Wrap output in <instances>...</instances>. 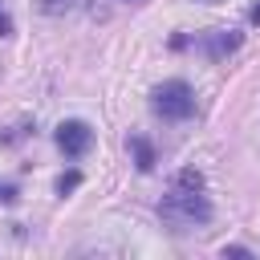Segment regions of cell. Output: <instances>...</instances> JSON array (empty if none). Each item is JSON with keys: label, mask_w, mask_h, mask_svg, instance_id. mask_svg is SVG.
<instances>
[{"label": "cell", "mask_w": 260, "mask_h": 260, "mask_svg": "<svg viewBox=\"0 0 260 260\" xmlns=\"http://www.w3.org/2000/svg\"><path fill=\"white\" fill-rule=\"evenodd\" d=\"M158 215L171 228H195V223H207L211 219V199L203 195V175L195 167H187V171L175 175V187L162 195Z\"/></svg>", "instance_id": "obj_1"}, {"label": "cell", "mask_w": 260, "mask_h": 260, "mask_svg": "<svg viewBox=\"0 0 260 260\" xmlns=\"http://www.w3.org/2000/svg\"><path fill=\"white\" fill-rule=\"evenodd\" d=\"M223 256H252L248 248H240V244H232V248H223Z\"/></svg>", "instance_id": "obj_10"}, {"label": "cell", "mask_w": 260, "mask_h": 260, "mask_svg": "<svg viewBox=\"0 0 260 260\" xmlns=\"http://www.w3.org/2000/svg\"><path fill=\"white\" fill-rule=\"evenodd\" d=\"M150 106H154L158 118H167V122H183V118L195 114V89H191L183 77H171V81H162V85L150 93Z\"/></svg>", "instance_id": "obj_2"}, {"label": "cell", "mask_w": 260, "mask_h": 260, "mask_svg": "<svg viewBox=\"0 0 260 260\" xmlns=\"http://www.w3.org/2000/svg\"><path fill=\"white\" fill-rule=\"evenodd\" d=\"M240 45H244V37H240L236 28H211V32H203V41H199V49H203L211 61H223V57H232Z\"/></svg>", "instance_id": "obj_4"}, {"label": "cell", "mask_w": 260, "mask_h": 260, "mask_svg": "<svg viewBox=\"0 0 260 260\" xmlns=\"http://www.w3.org/2000/svg\"><path fill=\"white\" fill-rule=\"evenodd\" d=\"M12 16H8V8H4V0H0V37H12Z\"/></svg>", "instance_id": "obj_8"}, {"label": "cell", "mask_w": 260, "mask_h": 260, "mask_svg": "<svg viewBox=\"0 0 260 260\" xmlns=\"http://www.w3.org/2000/svg\"><path fill=\"white\" fill-rule=\"evenodd\" d=\"M130 150H134V162H138V171H154V146H150V138H142V134H130Z\"/></svg>", "instance_id": "obj_5"}, {"label": "cell", "mask_w": 260, "mask_h": 260, "mask_svg": "<svg viewBox=\"0 0 260 260\" xmlns=\"http://www.w3.org/2000/svg\"><path fill=\"white\" fill-rule=\"evenodd\" d=\"M16 183H0V203H16Z\"/></svg>", "instance_id": "obj_9"}, {"label": "cell", "mask_w": 260, "mask_h": 260, "mask_svg": "<svg viewBox=\"0 0 260 260\" xmlns=\"http://www.w3.org/2000/svg\"><path fill=\"white\" fill-rule=\"evenodd\" d=\"M53 138H57V150H61L65 158H81V154H89V146H93V126L81 122V118H65Z\"/></svg>", "instance_id": "obj_3"}, {"label": "cell", "mask_w": 260, "mask_h": 260, "mask_svg": "<svg viewBox=\"0 0 260 260\" xmlns=\"http://www.w3.org/2000/svg\"><path fill=\"white\" fill-rule=\"evenodd\" d=\"M77 183H81V175H77V171H65V175L57 179V195H69Z\"/></svg>", "instance_id": "obj_6"}, {"label": "cell", "mask_w": 260, "mask_h": 260, "mask_svg": "<svg viewBox=\"0 0 260 260\" xmlns=\"http://www.w3.org/2000/svg\"><path fill=\"white\" fill-rule=\"evenodd\" d=\"M248 16H252V24H260V0L252 4V12H248Z\"/></svg>", "instance_id": "obj_11"}, {"label": "cell", "mask_w": 260, "mask_h": 260, "mask_svg": "<svg viewBox=\"0 0 260 260\" xmlns=\"http://www.w3.org/2000/svg\"><path fill=\"white\" fill-rule=\"evenodd\" d=\"M73 0H41V12H49V16H57V12H65Z\"/></svg>", "instance_id": "obj_7"}]
</instances>
